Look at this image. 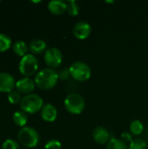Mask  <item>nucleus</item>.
<instances>
[{
    "label": "nucleus",
    "mask_w": 148,
    "mask_h": 149,
    "mask_svg": "<svg viewBox=\"0 0 148 149\" xmlns=\"http://www.w3.org/2000/svg\"><path fill=\"white\" fill-rule=\"evenodd\" d=\"M44 62L48 66L52 68L58 67L63 61V54L61 51L56 47H51L46 49L44 55Z\"/></svg>",
    "instance_id": "nucleus-7"
},
{
    "label": "nucleus",
    "mask_w": 148,
    "mask_h": 149,
    "mask_svg": "<svg viewBox=\"0 0 148 149\" xmlns=\"http://www.w3.org/2000/svg\"><path fill=\"white\" fill-rule=\"evenodd\" d=\"M67 3V9H66V11L68 12V14L70 16H77L79 15V5L78 3H76V1L74 0H69L66 2Z\"/></svg>",
    "instance_id": "nucleus-20"
},
{
    "label": "nucleus",
    "mask_w": 148,
    "mask_h": 149,
    "mask_svg": "<svg viewBox=\"0 0 148 149\" xmlns=\"http://www.w3.org/2000/svg\"><path fill=\"white\" fill-rule=\"evenodd\" d=\"M92 31V26L85 21L78 22L73 27V34L79 39L87 38Z\"/></svg>",
    "instance_id": "nucleus-10"
},
{
    "label": "nucleus",
    "mask_w": 148,
    "mask_h": 149,
    "mask_svg": "<svg viewBox=\"0 0 148 149\" xmlns=\"http://www.w3.org/2000/svg\"><path fill=\"white\" fill-rule=\"evenodd\" d=\"M57 116L58 110L53 105L50 103L44 105V107L41 109V117L44 120L47 122H52L57 119Z\"/></svg>",
    "instance_id": "nucleus-12"
},
{
    "label": "nucleus",
    "mask_w": 148,
    "mask_h": 149,
    "mask_svg": "<svg viewBox=\"0 0 148 149\" xmlns=\"http://www.w3.org/2000/svg\"><path fill=\"white\" fill-rule=\"evenodd\" d=\"M35 86H36V83L32 79L29 77H24L19 79L17 81H16L15 88L18 93L26 95V94L32 93V92L35 89Z\"/></svg>",
    "instance_id": "nucleus-8"
},
{
    "label": "nucleus",
    "mask_w": 148,
    "mask_h": 149,
    "mask_svg": "<svg viewBox=\"0 0 148 149\" xmlns=\"http://www.w3.org/2000/svg\"><path fill=\"white\" fill-rule=\"evenodd\" d=\"M12 120L15 125H17V127H20L22 128V127H25V125L28 121L27 113L25 112H24L23 110L16 111L12 115Z\"/></svg>",
    "instance_id": "nucleus-15"
},
{
    "label": "nucleus",
    "mask_w": 148,
    "mask_h": 149,
    "mask_svg": "<svg viewBox=\"0 0 148 149\" xmlns=\"http://www.w3.org/2000/svg\"><path fill=\"white\" fill-rule=\"evenodd\" d=\"M128 149H147V144L143 140L135 139L130 143Z\"/></svg>",
    "instance_id": "nucleus-23"
},
{
    "label": "nucleus",
    "mask_w": 148,
    "mask_h": 149,
    "mask_svg": "<svg viewBox=\"0 0 148 149\" xmlns=\"http://www.w3.org/2000/svg\"><path fill=\"white\" fill-rule=\"evenodd\" d=\"M106 149H128L126 143L117 138H111L106 145Z\"/></svg>",
    "instance_id": "nucleus-17"
},
{
    "label": "nucleus",
    "mask_w": 148,
    "mask_h": 149,
    "mask_svg": "<svg viewBox=\"0 0 148 149\" xmlns=\"http://www.w3.org/2000/svg\"><path fill=\"white\" fill-rule=\"evenodd\" d=\"M58 73L51 68H44L35 76L36 86L43 90H49L54 87L58 80Z\"/></svg>",
    "instance_id": "nucleus-1"
},
{
    "label": "nucleus",
    "mask_w": 148,
    "mask_h": 149,
    "mask_svg": "<svg viewBox=\"0 0 148 149\" xmlns=\"http://www.w3.org/2000/svg\"><path fill=\"white\" fill-rule=\"evenodd\" d=\"M85 107L84 98L79 93H71L65 100V107L72 114H80Z\"/></svg>",
    "instance_id": "nucleus-5"
},
{
    "label": "nucleus",
    "mask_w": 148,
    "mask_h": 149,
    "mask_svg": "<svg viewBox=\"0 0 148 149\" xmlns=\"http://www.w3.org/2000/svg\"><path fill=\"white\" fill-rule=\"evenodd\" d=\"M67 9L66 2L63 0H52L48 3V10L54 15H61Z\"/></svg>",
    "instance_id": "nucleus-13"
},
{
    "label": "nucleus",
    "mask_w": 148,
    "mask_h": 149,
    "mask_svg": "<svg viewBox=\"0 0 148 149\" xmlns=\"http://www.w3.org/2000/svg\"><path fill=\"white\" fill-rule=\"evenodd\" d=\"M121 140L125 142V143H127V142H132L133 140V135L132 134L128 133V132H124L122 134H121Z\"/></svg>",
    "instance_id": "nucleus-26"
},
{
    "label": "nucleus",
    "mask_w": 148,
    "mask_h": 149,
    "mask_svg": "<svg viewBox=\"0 0 148 149\" xmlns=\"http://www.w3.org/2000/svg\"><path fill=\"white\" fill-rule=\"evenodd\" d=\"M21 95L20 93H18L17 90H12L11 92H10L8 93V100L10 103L11 104H18L21 102Z\"/></svg>",
    "instance_id": "nucleus-21"
},
{
    "label": "nucleus",
    "mask_w": 148,
    "mask_h": 149,
    "mask_svg": "<svg viewBox=\"0 0 148 149\" xmlns=\"http://www.w3.org/2000/svg\"><path fill=\"white\" fill-rule=\"evenodd\" d=\"M16 86V81L9 72H0V93H10L14 90Z\"/></svg>",
    "instance_id": "nucleus-9"
},
{
    "label": "nucleus",
    "mask_w": 148,
    "mask_h": 149,
    "mask_svg": "<svg viewBox=\"0 0 148 149\" xmlns=\"http://www.w3.org/2000/svg\"><path fill=\"white\" fill-rule=\"evenodd\" d=\"M38 68V58L31 53H27L24 57L21 58L19 64H18V69L22 75L24 77L32 76L36 73Z\"/></svg>",
    "instance_id": "nucleus-4"
},
{
    "label": "nucleus",
    "mask_w": 148,
    "mask_h": 149,
    "mask_svg": "<svg viewBox=\"0 0 148 149\" xmlns=\"http://www.w3.org/2000/svg\"><path fill=\"white\" fill-rule=\"evenodd\" d=\"M43 107V99L36 93H30L24 95L20 102L21 109L26 113H35L41 110Z\"/></svg>",
    "instance_id": "nucleus-3"
},
{
    "label": "nucleus",
    "mask_w": 148,
    "mask_h": 149,
    "mask_svg": "<svg viewBox=\"0 0 148 149\" xmlns=\"http://www.w3.org/2000/svg\"><path fill=\"white\" fill-rule=\"evenodd\" d=\"M19 142L13 139H7L2 144V149H18Z\"/></svg>",
    "instance_id": "nucleus-22"
},
{
    "label": "nucleus",
    "mask_w": 148,
    "mask_h": 149,
    "mask_svg": "<svg viewBox=\"0 0 148 149\" xmlns=\"http://www.w3.org/2000/svg\"><path fill=\"white\" fill-rule=\"evenodd\" d=\"M61 148H62V145L60 141L56 139H52L49 141L44 146V149H61Z\"/></svg>",
    "instance_id": "nucleus-24"
},
{
    "label": "nucleus",
    "mask_w": 148,
    "mask_h": 149,
    "mask_svg": "<svg viewBox=\"0 0 148 149\" xmlns=\"http://www.w3.org/2000/svg\"><path fill=\"white\" fill-rule=\"evenodd\" d=\"M12 50L17 56L24 57L27 54V52L29 50V45H26V43L23 40H17L12 45Z\"/></svg>",
    "instance_id": "nucleus-16"
},
{
    "label": "nucleus",
    "mask_w": 148,
    "mask_h": 149,
    "mask_svg": "<svg viewBox=\"0 0 148 149\" xmlns=\"http://www.w3.org/2000/svg\"><path fill=\"white\" fill-rule=\"evenodd\" d=\"M17 141L22 146L32 148L38 146L39 142V135L36 129L31 127H22L17 135Z\"/></svg>",
    "instance_id": "nucleus-2"
},
{
    "label": "nucleus",
    "mask_w": 148,
    "mask_h": 149,
    "mask_svg": "<svg viewBox=\"0 0 148 149\" xmlns=\"http://www.w3.org/2000/svg\"><path fill=\"white\" fill-rule=\"evenodd\" d=\"M143 129H144L143 124L140 120H135L132 121V123L130 125V131H131L132 134L140 135L143 132Z\"/></svg>",
    "instance_id": "nucleus-19"
},
{
    "label": "nucleus",
    "mask_w": 148,
    "mask_h": 149,
    "mask_svg": "<svg viewBox=\"0 0 148 149\" xmlns=\"http://www.w3.org/2000/svg\"><path fill=\"white\" fill-rule=\"evenodd\" d=\"M11 38L9 35L0 33V52H5L11 46Z\"/></svg>",
    "instance_id": "nucleus-18"
},
{
    "label": "nucleus",
    "mask_w": 148,
    "mask_h": 149,
    "mask_svg": "<svg viewBox=\"0 0 148 149\" xmlns=\"http://www.w3.org/2000/svg\"><path fill=\"white\" fill-rule=\"evenodd\" d=\"M70 74L71 76L77 81L83 82L86 81L87 79H90L92 75V70L90 66L81 61H77L74 62L70 67H69Z\"/></svg>",
    "instance_id": "nucleus-6"
},
{
    "label": "nucleus",
    "mask_w": 148,
    "mask_h": 149,
    "mask_svg": "<svg viewBox=\"0 0 148 149\" xmlns=\"http://www.w3.org/2000/svg\"><path fill=\"white\" fill-rule=\"evenodd\" d=\"M46 49V43L39 38H35L31 40L29 44V51L31 54H39L42 53Z\"/></svg>",
    "instance_id": "nucleus-14"
},
{
    "label": "nucleus",
    "mask_w": 148,
    "mask_h": 149,
    "mask_svg": "<svg viewBox=\"0 0 148 149\" xmlns=\"http://www.w3.org/2000/svg\"><path fill=\"white\" fill-rule=\"evenodd\" d=\"M70 71H69V69H67V68H65V69H63V70H61V72L58 73V77H59V79H62V80H66V79H69V77H70Z\"/></svg>",
    "instance_id": "nucleus-25"
},
{
    "label": "nucleus",
    "mask_w": 148,
    "mask_h": 149,
    "mask_svg": "<svg viewBox=\"0 0 148 149\" xmlns=\"http://www.w3.org/2000/svg\"><path fill=\"white\" fill-rule=\"evenodd\" d=\"M106 3H113V1H106Z\"/></svg>",
    "instance_id": "nucleus-27"
},
{
    "label": "nucleus",
    "mask_w": 148,
    "mask_h": 149,
    "mask_svg": "<svg viewBox=\"0 0 148 149\" xmlns=\"http://www.w3.org/2000/svg\"><path fill=\"white\" fill-rule=\"evenodd\" d=\"M92 138L99 144L108 143L110 139V133L104 127H97L92 131Z\"/></svg>",
    "instance_id": "nucleus-11"
}]
</instances>
